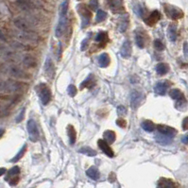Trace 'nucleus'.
Segmentation results:
<instances>
[{"mask_svg":"<svg viewBox=\"0 0 188 188\" xmlns=\"http://www.w3.org/2000/svg\"><path fill=\"white\" fill-rule=\"evenodd\" d=\"M86 175H87L89 178H91L92 180H97V179L99 178V171L97 170V167L92 166V167H90V168L87 169Z\"/></svg>","mask_w":188,"mask_h":188,"instance_id":"393cba45","label":"nucleus"},{"mask_svg":"<svg viewBox=\"0 0 188 188\" xmlns=\"http://www.w3.org/2000/svg\"><path fill=\"white\" fill-rule=\"evenodd\" d=\"M157 188H178V186L173 180H171L169 179L162 178L158 182Z\"/></svg>","mask_w":188,"mask_h":188,"instance_id":"a211bd4d","label":"nucleus"},{"mask_svg":"<svg viewBox=\"0 0 188 188\" xmlns=\"http://www.w3.org/2000/svg\"><path fill=\"white\" fill-rule=\"evenodd\" d=\"M127 27H128V20H127V18H124V19H122V21H121L120 24H119L118 30H119L120 32H124V31L126 30Z\"/></svg>","mask_w":188,"mask_h":188,"instance_id":"4c0bfd02","label":"nucleus"},{"mask_svg":"<svg viewBox=\"0 0 188 188\" xmlns=\"http://www.w3.org/2000/svg\"><path fill=\"white\" fill-rule=\"evenodd\" d=\"M116 124H117V126H119V127H121V128H125L126 127V121L124 120V119H118L117 121H116Z\"/></svg>","mask_w":188,"mask_h":188,"instance_id":"de8ad7c7","label":"nucleus"},{"mask_svg":"<svg viewBox=\"0 0 188 188\" xmlns=\"http://www.w3.org/2000/svg\"><path fill=\"white\" fill-rule=\"evenodd\" d=\"M45 72H46V75L48 77V79H53L55 76V67L49 58L47 60L45 64Z\"/></svg>","mask_w":188,"mask_h":188,"instance_id":"dca6fc26","label":"nucleus"},{"mask_svg":"<svg viewBox=\"0 0 188 188\" xmlns=\"http://www.w3.org/2000/svg\"><path fill=\"white\" fill-rule=\"evenodd\" d=\"M22 64L26 67V68H34L37 65V61L36 59L31 56V55H26L23 56L22 59Z\"/></svg>","mask_w":188,"mask_h":188,"instance_id":"4468645a","label":"nucleus"},{"mask_svg":"<svg viewBox=\"0 0 188 188\" xmlns=\"http://www.w3.org/2000/svg\"><path fill=\"white\" fill-rule=\"evenodd\" d=\"M94 85H95V79L93 78V75H90V76L87 78V80H84V81L80 84V89L82 90V89H84L85 87L90 88V87H92V86H94Z\"/></svg>","mask_w":188,"mask_h":188,"instance_id":"7c9ffc66","label":"nucleus"},{"mask_svg":"<svg viewBox=\"0 0 188 188\" xmlns=\"http://www.w3.org/2000/svg\"><path fill=\"white\" fill-rule=\"evenodd\" d=\"M77 10L81 16V28L84 29L90 24L92 14H91L90 11L86 8L85 5H78Z\"/></svg>","mask_w":188,"mask_h":188,"instance_id":"423d86ee","label":"nucleus"},{"mask_svg":"<svg viewBox=\"0 0 188 188\" xmlns=\"http://www.w3.org/2000/svg\"><path fill=\"white\" fill-rule=\"evenodd\" d=\"M16 5L18 6V8L26 13L31 14L34 10H35V5L28 0H17L16 1Z\"/></svg>","mask_w":188,"mask_h":188,"instance_id":"9d476101","label":"nucleus"},{"mask_svg":"<svg viewBox=\"0 0 188 188\" xmlns=\"http://www.w3.org/2000/svg\"><path fill=\"white\" fill-rule=\"evenodd\" d=\"M67 92H68L69 96L74 97V96L76 95V93H77V89H76V87H75L74 85L70 84V85L68 86V88H67Z\"/></svg>","mask_w":188,"mask_h":188,"instance_id":"79ce46f5","label":"nucleus"},{"mask_svg":"<svg viewBox=\"0 0 188 188\" xmlns=\"http://www.w3.org/2000/svg\"><path fill=\"white\" fill-rule=\"evenodd\" d=\"M67 134H68V137H69L70 144L71 145L75 144V142H76V130H75L73 126L69 125L67 127Z\"/></svg>","mask_w":188,"mask_h":188,"instance_id":"c85d7f7f","label":"nucleus"},{"mask_svg":"<svg viewBox=\"0 0 188 188\" xmlns=\"http://www.w3.org/2000/svg\"><path fill=\"white\" fill-rule=\"evenodd\" d=\"M25 111H26V109L25 108H23V110L20 112V113L18 114V116L16 117V122L17 123H19V122H21L22 120H23V118H24V115H25Z\"/></svg>","mask_w":188,"mask_h":188,"instance_id":"a18cd8bd","label":"nucleus"},{"mask_svg":"<svg viewBox=\"0 0 188 188\" xmlns=\"http://www.w3.org/2000/svg\"><path fill=\"white\" fill-rule=\"evenodd\" d=\"M20 174V168L18 166H14L12 169L8 171V174L6 175V181H8L11 185H16L19 181L18 175Z\"/></svg>","mask_w":188,"mask_h":188,"instance_id":"6e6552de","label":"nucleus"},{"mask_svg":"<svg viewBox=\"0 0 188 188\" xmlns=\"http://www.w3.org/2000/svg\"><path fill=\"white\" fill-rule=\"evenodd\" d=\"M167 36H168L170 41H172V42L176 41V39H177V27H176V25L172 24V25L169 26L168 30H167Z\"/></svg>","mask_w":188,"mask_h":188,"instance_id":"b1692460","label":"nucleus"},{"mask_svg":"<svg viewBox=\"0 0 188 188\" xmlns=\"http://www.w3.org/2000/svg\"><path fill=\"white\" fill-rule=\"evenodd\" d=\"M168 86H169V85H167L166 82H158V83L155 85V87H154V92H155L157 95L163 96V95H165Z\"/></svg>","mask_w":188,"mask_h":188,"instance_id":"412c9836","label":"nucleus"},{"mask_svg":"<svg viewBox=\"0 0 188 188\" xmlns=\"http://www.w3.org/2000/svg\"><path fill=\"white\" fill-rule=\"evenodd\" d=\"M26 150H27V145L25 144L24 146H23V147L20 149V151L16 154V156L15 157H14L12 160H11V162H17V161H19L22 157H23V155L25 154V152H26Z\"/></svg>","mask_w":188,"mask_h":188,"instance_id":"c9c22d12","label":"nucleus"},{"mask_svg":"<svg viewBox=\"0 0 188 188\" xmlns=\"http://www.w3.org/2000/svg\"><path fill=\"white\" fill-rule=\"evenodd\" d=\"M14 25L22 31H33L34 24L25 17H16L14 19Z\"/></svg>","mask_w":188,"mask_h":188,"instance_id":"20e7f679","label":"nucleus"},{"mask_svg":"<svg viewBox=\"0 0 188 188\" xmlns=\"http://www.w3.org/2000/svg\"><path fill=\"white\" fill-rule=\"evenodd\" d=\"M141 127L143 128L144 130H146V131H147V132L153 131V130H155V128H156V126L154 125V123H152L151 121H148V120L142 122Z\"/></svg>","mask_w":188,"mask_h":188,"instance_id":"cd10ccee","label":"nucleus"},{"mask_svg":"<svg viewBox=\"0 0 188 188\" xmlns=\"http://www.w3.org/2000/svg\"><path fill=\"white\" fill-rule=\"evenodd\" d=\"M181 142H182L183 144H188V134H187L186 136H184V137L181 139Z\"/></svg>","mask_w":188,"mask_h":188,"instance_id":"3c124183","label":"nucleus"},{"mask_svg":"<svg viewBox=\"0 0 188 188\" xmlns=\"http://www.w3.org/2000/svg\"><path fill=\"white\" fill-rule=\"evenodd\" d=\"M27 129H28V132H29L30 141L37 142L39 140V130H38L37 125L33 119H30L28 121Z\"/></svg>","mask_w":188,"mask_h":188,"instance_id":"0eeeda50","label":"nucleus"},{"mask_svg":"<svg viewBox=\"0 0 188 188\" xmlns=\"http://www.w3.org/2000/svg\"><path fill=\"white\" fill-rule=\"evenodd\" d=\"M161 18V14L158 11H154L147 19H145V22L148 26H154Z\"/></svg>","mask_w":188,"mask_h":188,"instance_id":"6ab92c4d","label":"nucleus"},{"mask_svg":"<svg viewBox=\"0 0 188 188\" xmlns=\"http://www.w3.org/2000/svg\"><path fill=\"white\" fill-rule=\"evenodd\" d=\"M88 42H89L88 38H85V39L82 41V43H81V46H80V49H81L82 51L86 50V48L88 47Z\"/></svg>","mask_w":188,"mask_h":188,"instance_id":"49530a36","label":"nucleus"},{"mask_svg":"<svg viewBox=\"0 0 188 188\" xmlns=\"http://www.w3.org/2000/svg\"><path fill=\"white\" fill-rule=\"evenodd\" d=\"M131 52H132V49H131L130 42V41H125L124 44L121 47V49H120V55H121V57L124 58V59H128V58L130 57Z\"/></svg>","mask_w":188,"mask_h":188,"instance_id":"f8f14e48","label":"nucleus"},{"mask_svg":"<svg viewBox=\"0 0 188 188\" xmlns=\"http://www.w3.org/2000/svg\"><path fill=\"white\" fill-rule=\"evenodd\" d=\"M37 93L39 95V97L44 105H47L49 103L51 99V92L50 89L46 85V84H39L36 87Z\"/></svg>","mask_w":188,"mask_h":188,"instance_id":"39448f33","label":"nucleus"},{"mask_svg":"<svg viewBox=\"0 0 188 188\" xmlns=\"http://www.w3.org/2000/svg\"><path fill=\"white\" fill-rule=\"evenodd\" d=\"M13 35L15 36L17 39L20 40V42H30V43H36L39 41V36L34 33V31H13Z\"/></svg>","mask_w":188,"mask_h":188,"instance_id":"7ed1b4c3","label":"nucleus"},{"mask_svg":"<svg viewBox=\"0 0 188 188\" xmlns=\"http://www.w3.org/2000/svg\"><path fill=\"white\" fill-rule=\"evenodd\" d=\"M65 28H66V16H60V20H59V23H58V26L56 28V37L60 38L64 30H65Z\"/></svg>","mask_w":188,"mask_h":188,"instance_id":"ddd939ff","label":"nucleus"},{"mask_svg":"<svg viewBox=\"0 0 188 188\" xmlns=\"http://www.w3.org/2000/svg\"><path fill=\"white\" fill-rule=\"evenodd\" d=\"M112 11H119L123 9V0H105Z\"/></svg>","mask_w":188,"mask_h":188,"instance_id":"aec40b11","label":"nucleus"},{"mask_svg":"<svg viewBox=\"0 0 188 188\" xmlns=\"http://www.w3.org/2000/svg\"><path fill=\"white\" fill-rule=\"evenodd\" d=\"M1 72L2 74H6L13 78L21 79V80H29L30 79V75L23 70L20 66L9 63H3L1 64Z\"/></svg>","mask_w":188,"mask_h":188,"instance_id":"f257e3e1","label":"nucleus"},{"mask_svg":"<svg viewBox=\"0 0 188 188\" xmlns=\"http://www.w3.org/2000/svg\"><path fill=\"white\" fill-rule=\"evenodd\" d=\"M186 106V100H185V98L183 97V98H181V99H179V100H177V103H176V108L177 109H182V108H184Z\"/></svg>","mask_w":188,"mask_h":188,"instance_id":"ea45409f","label":"nucleus"},{"mask_svg":"<svg viewBox=\"0 0 188 188\" xmlns=\"http://www.w3.org/2000/svg\"><path fill=\"white\" fill-rule=\"evenodd\" d=\"M143 98H144V97L140 92L132 91V93L130 95V104H131L132 109H137L141 105Z\"/></svg>","mask_w":188,"mask_h":188,"instance_id":"9b49d317","label":"nucleus"},{"mask_svg":"<svg viewBox=\"0 0 188 188\" xmlns=\"http://www.w3.org/2000/svg\"><path fill=\"white\" fill-rule=\"evenodd\" d=\"M103 137L108 144H113L115 141V133L113 130H106L103 133Z\"/></svg>","mask_w":188,"mask_h":188,"instance_id":"a878e982","label":"nucleus"},{"mask_svg":"<svg viewBox=\"0 0 188 188\" xmlns=\"http://www.w3.org/2000/svg\"><path fill=\"white\" fill-rule=\"evenodd\" d=\"M183 51H184L185 57L188 59V44H187V43H184V44H183Z\"/></svg>","mask_w":188,"mask_h":188,"instance_id":"09e8293b","label":"nucleus"},{"mask_svg":"<svg viewBox=\"0 0 188 188\" xmlns=\"http://www.w3.org/2000/svg\"><path fill=\"white\" fill-rule=\"evenodd\" d=\"M135 43H136V45H137V47L139 48H144L145 43H144V38H143V36L141 34H139V33L136 34V36H135Z\"/></svg>","mask_w":188,"mask_h":188,"instance_id":"e433bc0d","label":"nucleus"},{"mask_svg":"<svg viewBox=\"0 0 188 188\" xmlns=\"http://www.w3.org/2000/svg\"><path fill=\"white\" fill-rule=\"evenodd\" d=\"M156 138V141L160 144H163V145H166V144H169L171 141H172V137H169V136H166V135H163V134H157L155 136Z\"/></svg>","mask_w":188,"mask_h":188,"instance_id":"bb28decb","label":"nucleus"},{"mask_svg":"<svg viewBox=\"0 0 188 188\" xmlns=\"http://www.w3.org/2000/svg\"><path fill=\"white\" fill-rule=\"evenodd\" d=\"M79 151H80V153H83V154L88 155V156H96V154H97V152H96L94 149L90 148L89 147H81Z\"/></svg>","mask_w":188,"mask_h":188,"instance_id":"72a5a7b5","label":"nucleus"},{"mask_svg":"<svg viewBox=\"0 0 188 188\" xmlns=\"http://www.w3.org/2000/svg\"><path fill=\"white\" fill-rule=\"evenodd\" d=\"M168 70H169L168 65L165 64H163V63L159 64L156 66V71H157V73H158L159 75H161V76L166 74V73L168 72Z\"/></svg>","mask_w":188,"mask_h":188,"instance_id":"2f4dec72","label":"nucleus"},{"mask_svg":"<svg viewBox=\"0 0 188 188\" xmlns=\"http://www.w3.org/2000/svg\"><path fill=\"white\" fill-rule=\"evenodd\" d=\"M11 47L14 50H19V51H28L30 49L27 45L22 44V42H17V41L11 42Z\"/></svg>","mask_w":188,"mask_h":188,"instance_id":"4be33fe9","label":"nucleus"},{"mask_svg":"<svg viewBox=\"0 0 188 188\" xmlns=\"http://www.w3.org/2000/svg\"><path fill=\"white\" fill-rule=\"evenodd\" d=\"M182 128L183 130H188V117L184 118V120L182 121Z\"/></svg>","mask_w":188,"mask_h":188,"instance_id":"8fccbe9b","label":"nucleus"},{"mask_svg":"<svg viewBox=\"0 0 188 188\" xmlns=\"http://www.w3.org/2000/svg\"><path fill=\"white\" fill-rule=\"evenodd\" d=\"M106 38H107V33H106V32H103V31H100V32L97 35L96 41L98 42V43H101V42L105 41Z\"/></svg>","mask_w":188,"mask_h":188,"instance_id":"58836bf2","label":"nucleus"},{"mask_svg":"<svg viewBox=\"0 0 188 188\" xmlns=\"http://www.w3.org/2000/svg\"><path fill=\"white\" fill-rule=\"evenodd\" d=\"M4 173H5V169H4V168L2 167V168H1V175H3Z\"/></svg>","mask_w":188,"mask_h":188,"instance_id":"603ef678","label":"nucleus"},{"mask_svg":"<svg viewBox=\"0 0 188 188\" xmlns=\"http://www.w3.org/2000/svg\"><path fill=\"white\" fill-rule=\"evenodd\" d=\"M27 89V84L14 80H6L1 82V92L4 94L21 93Z\"/></svg>","mask_w":188,"mask_h":188,"instance_id":"f03ea898","label":"nucleus"},{"mask_svg":"<svg viewBox=\"0 0 188 188\" xmlns=\"http://www.w3.org/2000/svg\"><path fill=\"white\" fill-rule=\"evenodd\" d=\"M97 144H98L99 148H100L107 156H109V157H113V149L110 147V146L108 145V143L105 142V140L100 139V140L97 141Z\"/></svg>","mask_w":188,"mask_h":188,"instance_id":"f3484780","label":"nucleus"},{"mask_svg":"<svg viewBox=\"0 0 188 188\" xmlns=\"http://www.w3.org/2000/svg\"><path fill=\"white\" fill-rule=\"evenodd\" d=\"M154 47H155V48H156L157 50H159V51H162V50L164 49V45H163L160 40H155V42H154Z\"/></svg>","mask_w":188,"mask_h":188,"instance_id":"a19ab883","label":"nucleus"},{"mask_svg":"<svg viewBox=\"0 0 188 188\" xmlns=\"http://www.w3.org/2000/svg\"><path fill=\"white\" fill-rule=\"evenodd\" d=\"M110 62H111V60L107 53H103L98 57V65L100 67H103V68L107 67L110 64Z\"/></svg>","mask_w":188,"mask_h":188,"instance_id":"5701e85b","label":"nucleus"},{"mask_svg":"<svg viewBox=\"0 0 188 188\" xmlns=\"http://www.w3.org/2000/svg\"><path fill=\"white\" fill-rule=\"evenodd\" d=\"M107 17V14L102 11V10H98L97 13V16H96V22L97 23H100L102 21H104Z\"/></svg>","mask_w":188,"mask_h":188,"instance_id":"473e14b6","label":"nucleus"},{"mask_svg":"<svg viewBox=\"0 0 188 188\" xmlns=\"http://www.w3.org/2000/svg\"><path fill=\"white\" fill-rule=\"evenodd\" d=\"M117 113L120 115H125L127 113V110L124 106H118L117 107Z\"/></svg>","mask_w":188,"mask_h":188,"instance_id":"c03bdc74","label":"nucleus"},{"mask_svg":"<svg viewBox=\"0 0 188 188\" xmlns=\"http://www.w3.org/2000/svg\"><path fill=\"white\" fill-rule=\"evenodd\" d=\"M97 6H98L97 0H91L90 4H89V7H90L93 11H96V10L97 9Z\"/></svg>","mask_w":188,"mask_h":188,"instance_id":"37998d69","label":"nucleus"},{"mask_svg":"<svg viewBox=\"0 0 188 188\" xmlns=\"http://www.w3.org/2000/svg\"><path fill=\"white\" fill-rule=\"evenodd\" d=\"M68 10V0H64L61 5L60 9V16H66Z\"/></svg>","mask_w":188,"mask_h":188,"instance_id":"f704fd0d","label":"nucleus"},{"mask_svg":"<svg viewBox=\"0 0 188 188\" xmlns=\"http://www.w3.org/2000/svg\"><path fill=\"white\" fill-rule=\"evenodd\" d=\"M157 129H158V130L161 134H163V135H166V136H169V137H173L177 133V130L175 129L169 127V126L158 125Z\"/></svg>","mask_w":188,"mask_h":188,"instance_id":"2eb2a0df","label":"nucleus"},{"mask_svg":"<svg viewBox=\"0 0 188 188\" xmlns=\"http://www.w3.org/2000/svg\"><path fill=\"white\" fill-rule=\"evenodd\" d=\"M164 12L172 19H179V18H181L183 16L182 12L175 6L165 4L164 5Z\"/></svg>","mask_w":188,"mask_h":188,"instance_id":"1a4fd4ad","label":"nucleus"},{"mask_svg":"<svg viewBox=\"0 0 188 188\" xmlns=\"http://www.w3.org/2000/svg\"><path fill=\"white\" fill-rule=\"evenodd\" d=\"M169 96L171 97V98L175 99V100H179L183 98V94L181 93V91H180L179 89H172L169 92Z\"/></svg>","mask_w":188,"mask_h":188,"instance_id":"c756f323","label":"nucleus"}]
</instances>
